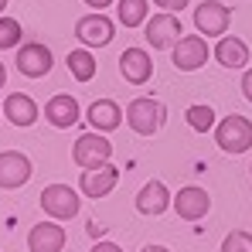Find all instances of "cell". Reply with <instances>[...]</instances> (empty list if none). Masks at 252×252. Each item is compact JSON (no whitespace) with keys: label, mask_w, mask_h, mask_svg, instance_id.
<instances>
[{"label":"cell","mask_w":252,"mask_h":252,"mask_svg":"<svg viewBox=\"0 0 252 252\" xmlns=\"http://www.w3.org/2000/svg\"><path fill=\"white\" fill-rule=\"evenodd\" d=\"M167 120V109H164V102H157V99H147V95H140V99H133L129 106H126V123L129 129L136 133V136H154L160 126Z\"/></svg>","instance_id":"1"},{"label":"cell","mask_w":252,"mask_h":252,"mask_svg":"<svg viewBox=\"0 0 252 252\" xmlns=\"http://www.w3.org/2000/svg\"><path fill=\"white\" fill-rule=\"evenodd\" d=\"M215 143L225 154H246L252 147V120H246L242 113L225 116L221 123L215 126Z\"/></svg>","instance_id":"2"},{"label":"cell","mask_w":252,"mask_h":252,"mask_svg":"<svg viewBox=\"0 0 252 252\" xmlns=\"http://www.w3.org/2000/svg\"><path fill=\"white\" fill-rule=\"evenodd\" d=\"M116 181H120V170L113 167V164H99V167L82 170L79 188H82V194H89V198H106V194H113Z\"/></svg>","instance_id":"13"},{"label":"cell","mask_w":252,"mask_h":252,"mask_svg":"<svg viewBox=\"0 0 252 252\" xmlns=\"http://www.w3.org/2000/svg\"><path fill=\"white\" fill-rule=\"evenodd\" d=\"M249 174H252V164H249Z\"/></svg>","instance_id":"32"},{"label":"cell","mask_w":252,"mask_h":252,"mask_svg":"<svg viewBox=\"0 0 252 252\" xmlns=\"http://www.w3.org/2000/svg\"><path fill=\"white\" fill-rule=\"evenodd\" d=\"M181 17H174L170 10H160V14H154L147 24H143V34H147V41L150 48H157V51H164V48H174V44L181 41Z\"/></svg>","instance_id":"6"},{"label":"cell","mask_w":252,"mask_h":252,"mask_svg":"<svg viewBox=\"0 0 252 252\" xmlns=\"http://www.w3.org/2000/svg\"><path fill=\"white\" fill-rule=\"evenodd\" d=\"M82 3H89V7H92V10H102V7H109V3H113V0H82Z\"/></svg>","instance_id":"28"},{"label":"cell","mask_w":252,"mask_h":252,"mask_svg":"<svg viewBox=\"0 0 252 252\" xmlns=\"http://www.w3.org/2000/svg\"><path fill=\"white\" fill-rule=\"evenodd\" d=\"M113 21L106 17V14H99V10H92V14H85L79 17V24H75V38L89 48H106V44L113 41Z\"/></svg>","instance_id":"10"},{"label":"cell","mask_w":252,"mask_h":252,"mask_svg":"<svg viewBox=\"0 0 252 252\" xmlns=\"http://www.w3.org/2000/svg\"><path fill=\"white\" fill-rule=\"evenodd\" d=\"M123 109L113 102V99H95L92 106H89V113H85V120H89V126L95 129V133H113L116 126L123 123Z\"/></svg>","instance_id":"17"},{"label":"cell","mask_w":252,"mask_h":252,"mask_svg":"<svg viewBox=\"0 0 252 252\" xmlns=\"http://www.w3.org/2000/svg\"><path fill=\"white\" fill-rule=\"evenodd\" d=\"M3 116L14 126H34L38 123V102L28 92H10L3 102Z\"/></svg>","instance_id":"18"},{"label":"cell","mask_w":252,"mask_h":252,"mask_svg":"<svg viewBox=\"0 0 252 252\" xmlns=\"http://www.w3.org/2000/svg\"><path fill=\"white\" fill-rule=\"evenodd\" d=\"M31 160L21 154V150H3L0 154V188L3 191H17V188H24L28 181H31Z\"/></svg>","instance_id":"9"},{"label":"cell","mask_w":252,"mask_h":252,"mask_svg":"<svg viewBox=\"0 0 252 252\" xmlns=\"http://www.w3.org/2000/svg\"><path fill=\"white\" fill-rule=\"evenodd\" d=\"M79 194H75V188H68V184H48L41 191V211L51 218V221H68V218H75L79 215Z\"/></svg>","instance_id":"3"},{"label":"cell","mask_w":252,"mask_h":252,"mask_svg":"<svg viewBox=\"0 0 252 252\" xmlns=\"http://www.w3.org/2000/svg\"><path fill=\"white\" fill-rule=\"evenodd\" d=\"M14 65H17V72H21L24 79H41V75H48V72H51L55 58H51L48 44L31 41V44H21V48H17Z\"/></svg>","instance_id":"8"},{"label":"cell","mask_w":252,"mask_h":252,"mask_svg":"<svg viewBox=\"0 0 252 252\" xmlns=\"http://www.w3.org/2000/svg\"><path fill=\"white\" fill-rule=\"evenodd\" d=\"M109 157H113V143H109L102 133H95V129H92V133H82V136L75 140V147H72V160L82 170L109 164Z\"/></svg>","instance_id":"4"},{"label":"cell","mask_w":252,"mask_h":252,"mask_svg":"<svg viewBox=\"0 0 252 252\" xmlns=\"http://www.w3.org/2000/svg\"><path fill=\"white\" fill-rule=\"evenodd\" d=\"M7 85V68H3V62H0V89Z\"/></svg>","instance_id":"30"},{"label":"cell","mask_w":252,"mask_h":252,"mask_svg":"<svg viewBox=\"0 0 252 252\" xmlns=\"http://www.w3.org/2000/svg\"><path fill=\"white\" fill-rule=\"evenodd\" d=\"M140 252H170L167 246H147V249H140Z\"/></svg>","instance_id":"29"},{"label":"cell","mask_w":252,"mask_h":252,"mask_svg":"<svg viewBox=\"0 0 252 252\" xmlns=\"http://www.w3.org/2000/svg\"><path fill=\"white\" fill-rule=\"evenodd\" d=\"M65 249V228L58 221H38L28 232V252H62Z\"/></svg>","instance_id":"15"},{"label":"cell","mask_w":252,"mask_h":252,"mask_svg":"<svg viewBox=\"0 0 252 252\" xmlns=\"http://www.w3.org/2000/svg\"><path fill=\"white\" fill-rule=\"evenodd\" d=\"M95 58L85 51V48H79V51H68V72H72V79L75 82H89V79H95Z\"/></svg>","instance_id":"21"},{"label":"cell","mask_w":252,"mask_h":252,"mask_svg":"<svg viewBox=\"0 0 252 252\" xmlns=\"http://www.w3.org/2000/svg\"><path fill=\"white\" fill-rule=\"evenodd\" d=\"M211 208V198L205 188H198V184H188V188H181L177 191V198H174V211H177V218H184V221H201Z\"/></svg>","instance_id":"11"},{"label":"cell","mask_w":252,"mask_h":252,"mask_svg":"<svg viewBox=\"0 0 252 252\" xmlns=\"http://www.w3.org/2000/svg\"><path fill=\"white\" fill-rule=\"evenodd\" d=\"M208 41L201 38V34H184L181 41L174 44V55H170V62H174V68L177 72H198L205 62H208Z\"/></svg>","instance_id":"7"},{"label":"cell","mask_w":252,"mask_h":252,"mask_svg":"<svg viewBox=\"0 0 252 252\" xmlns=\"http://www.w3.org/2000/svg\"><path fill=\"white\" fill-rule=\"evenodd\" d=\"M215 58L225 65V68H246V62H249V44L242 41V38H218L215 44Z\"/></svg>","instance_id":"19"},{"label":"cell","mask_w":252,"mask_h":252,"mask_svg":"<svg viewBox=\"0 0 252 252\" xmlns=\"http://www.w3.org/2000/svg\"><path fill=\"white\" fill-rule=\"evenodd\" d=\"M184 116H188V126H191V129H198V133H208V129L218 126L215 109H211V106H201V102H198V106H191Z\"/></svg>","instance_id":"22"},{"label":"cell","mask_w":252,"mask_h":252,"mask_svg":"<svg viewBox=\"0 0 252 252\" xmlns=\"http://www.w3.org/2000/svg\"><path fill=\"white\" fill-rule=\"evenodd\" d=\"M89 252H123V249H120L116 242H95V246H92Z\"/></svg>","instance_id":"26"},{"label":"cell","mask_w":252,"mask_h":252,"mask_svg":"<svg viewBox=\"0 0 252 252\" xmlns=\"http://www.w3.org/2000/svg\"><path fill=\"white\" fill-rule=\"evenodd\" d=\"M221 252H252V232H246V228L228 232L221 242Z\"/></svg>","instance_id":"23"},{"label":"cell","mask_w":252,"mask_h":252,"mask_svg":"<svg viewBox=\"0 0 252 252\" xmlns=\"http://www.w3.org/2000/svg\"><path fill=\"white\" fill-rule=\"evenodd\" d=\"M174 205V198H170V191L164 188V181H147L143 188H140V194H136V211L140 215H164V211Z\"/></svg>","instance_id":"16"},{"label":"cell","mask_w":252,"mask_h":252,"mask_svg":"<svg viewBox=\"0 0 252 252\" xmlns=\"http://www.w3.org/2000/svg\"><path fill=\"white\" fill-rule=\"evenodd\" d=\"M3 7H7V0H0V14H3Z\"/></svg>","instance_id":"31"},{"label":"cell","mask_w":252,"mask_h":252,"mask_svg":"<svg viewBox=\"0 0 252 252\" xmlns=\"http://www.w3.org/2000/svg\"><path fill=\"white\" fill-rule=\"evenodd\" d=\"M232 24V10L228 3H218V0H205L194 7V28L201 31V38H225Z\"/></svg>","instance_id":"5"},{"label":"cell","mask_w":252,"mask_h":252,"mask_svg":"<svg viewBox=\"0 0 252 252\" xmlns=\"http://www.w3.org/2000/svg\"><path fill=\"white\" fill-rule=\"evenodd\" d=\"M21 24L14 21V17H0V51H7V48H14V44L21 41Z\"/></svg>","instance_id":"24"},{"label":"cell","mask_w":252,"mask_h":252,"mask_svg":"<svg viewBox=\"0 0 252 252\" xmlns=\"http://www.w3.org/2000/svg\"><path fill=\"white\" fill-rule=\"evenodd\" d=\"M147 14H150V3L147 0H120L116 3V17L123 28H140L147 24Z\"/></svg>","instance_id":"20"},{"label":"cell","mask_w":252,"mask_h":252,"mask_svg":"<svg viewBox=\"0 0 252 252\" xmlns=\"http://www.w3.org/2000/svg\"><path fill=\"white\" fill-rule=\"evenodd\" d=\"M242 95H246V99L252 102V68L246 72V75H242Z\"/></svg>","instance_id":"27"},{"label":"cell","mask_w":252,"mask_h":252,"mask_svg":"<svg viewBox=\"0 0 252 252\" xmlns=\"http://www.w3.org/2000/svg\"><path fill=\"white\" fill-rule=\"evenodd\" d=\"M154 3H157L160 10H170V14H174V10H184L191 0H154Z\"/></svg>","instance_id":"25"},{"label":"cell","mask_w":252,"mask_h":252,"mask_svg":"<svg viewBox=\"0 0 252 252\" xmlns=\"http://www.w3.org/2000/svg\"><path fill=\"white\" fill-rule=\"evenodd\" d=\"M79 99L75 95H68V92H58V95H51L48 102H44V120L55 126V129H68V126L79 123Z\"/></svg>","instance_id":"12"},{"label":"cell","mask_w":252,"mask_h":252,"mask_svg":"<svg viewBox=\"0 0 252 252\" xmlns=\"http://www.w3.org/2000/svg\"><path fill=\"white\" fill-rule=\"evenodd\" d=\"M120 75H123L129 85L150 82V75H154V58H150L143 48H126L123 55H120Z\"/></svg>","instance_id":"14"}]
</instances>
